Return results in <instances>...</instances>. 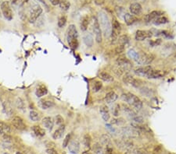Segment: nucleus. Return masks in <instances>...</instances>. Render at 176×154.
I'll return each mask as SVG.
<instances>
[{"label": "nucleus", "instance_id": "1", "mask_svg": "<svg viewBox=\"0 0 176 154\" xmlns=\"http://www.w3.org/2000/svg\"><path fill=\"white\" fill-rule=\"evenodd\" d=\"M68 44L72 49L75 50L78 47V30L76 26L71 24L68 29Z\"/></svg>", "mask_w": 176, "mask_h": 154}, {"label": "nucleus", "instance_id": "2", "mask_svg": "<svg viewBox=\"0 0 176 154\" xmlns=\"http://www.w3.org/2000/svg\"><path fill=\"white\" fill-rule=\"evenodd\" d=\"M122 99L127 102L129 105L132 107L134 109L137 111H139L142 108V102L138 97L132 94H123Z\"/></svg>", "mask_w": 176, "mask_h": 154}, {"label": "nucleus", "instance_id": "3", "mask_svg": "<svg viewBox=\"0 0 176 154\" xmlns=\"http://www.w3.org/2000/svg\"><path fill=\"white\" fill-rule=\"evenodd\" d=\"M100 16V23H101L102 27H103V30H104V33H105L106 36H110L111 34V31H112V28L110 26V20L108 19V16H107L106 13L103 12H100L99 13Z\"/></svg>", "mask_w": 176, "mask_h": 154}, {"label": "nucleus", "instance_id": "4", "mask_svg": "<svg viewBox=\"0 0 176 154\" xmlns=\"http://www.w3.org/2000/svg\"><path fill=\"white\" fill-rule=\"evenodd\" d=\"M42 12V9L39 5L36 4V5H33L31 7L30 12H29V16H28V20L31 23H35L40 15Z\"/></svg>", "mask_w": 176, "mask_h": 154}, {"label": "nucleus", "instance_id": "5", "mask_svg": "<svg viewBox=\"0 0 176 154\" xmlns=\"http://www.w3.org/2000/svg\"><path fill=\"white\" fill-rule=\"evenodd\" d=\"M0 8H1L2 13L6 20H9V21L12 20L13 18V12L12 9L10 7L9 2L7 1H4L1 3Z\"/></svg>", "mask_w": 176, "mask_h": 154}, {"label": "nucleus", "instance_id": "6", "mask_svg": "<svg viewBox=\"0 0 176 154\" xmlns=\"http://www.w3.org/2000/svg\"><path fill=\"white\" fill-rule=\"evenodd\" d=\"M140 132L138 129H136L133 126L129 127V126H126L122 128V134L124 137L126 139H135L138 138L139 136Z\"/></svg>", "mask_w": 176, "mask_h": 154}, {"label": "nucleus", "instance_id": "7", "mask_svg": "<svg viewBox=\"0 0 176 154\" xmlns=\"http://www.w3.org/2000/svg\"><path fill=\"white\" fill-rule=\"evenodd\" d=\"M12 124L14 126L15 128H16L19 131H24L26 129V124L24 121V119L20 116H14L12 118Z\"/></svg>", "mask_w": 176, "mask_h": 154}, {"label": "nucleus", "instance_id": "8", "mask_svg": "<svg viewBox=\"0 0 176 154\" xmlns=\"http://www.w3.org/2000/svg\"><path fill=\"white\" fill-rule=\"evenodd\" d=\"M153 59H154V56L151 54L150 55L149 54H139V57L136 60V62L140 65H148V64L151 63Z\"/></svg>", "mask_w": 176, "mask_h": 154}, {"label": "nucleus", "instance_id": "9", "mask_svg": "<svg viewBox=\"0 0 176 154\" xmlns=\"http://www.w3.org/2000/svg\"><path fill=\"white\" fill-rule=\"evenodd\" d=\"M93 31L96 34V40L98 43L102 42V31L100 25L96 17H93Z\"/></svg>", "mask_w": 176, "mask_h": 154}, {"label": "nucleus", "instance_id": "10", "mask_svg": "<svg viewBox=\"0 0 176 154\" xmlns=\"http://www.w3.org/2000/svg\"><path fill=\"white\" fill-rule=\"evenodd\" d=\"M153 33L149 30H137L135 34V40L139 41H142L147 38H150L153 36Z\"/></svg>", "mask_w": 176, "mask_h": 154}, {"label": "nucleus", "instance_id": "11", "mask_svg": "<svg viewBox=\"0 0 176 154\" xmlns=\"http://www.w3.org/2000/svg\"><path fill=\"white\" fill-rule=\"evenodd\" d=\"M11 127L9 124L3 121H0V134L2 136L4 135H9L11 133Z\"/></svg>", "mask_w": 176, "mask_h": 154}, {"label": "nucleus", "instance_id": "12", "mask_svg": "<svg viewBox=\"0 0 176 154\" xmlns=\"http://www.w3.org/2000/svg\"><path fill=\"white\" fill-rule=\"evenodd\" d=\"M163 76H164L163 71L155 70V69H151L149 70V73H148V74L146 75V77H147L148 79H159L163 77Z\"/></svg>", "mask_w": 176, "mask_h": 154}, {"label": "nucleus", "instance_id": "13", "mask_svg": "<svg viewBox=\"0 0 176 154\" xmlns=\"http://www.w3.org/2000/svg\"><path fill=\"white\" fill-rule=\"evenodd\" d=\"M129 10L131 12V13L133 15H139L142 12V5H140L138 2H135V3H132L130 5Z\"/></svg>", "mask_w": 176, "mask_h": 154}, {"label": "nucleus", "instance_id": "14", "mask_svg": "<svg viewBox=\"0 0 176 154\" xmlns=\"http://www.w3.org/2000/svg\"><path fill=\"white\" fill-rule=\"evenodd\" d=\"M116 62H117V66L124 69H128L131 66V62L126 58H119V59H117Z\"/></svg>", "mask_w": 176, "mask_h": 154}, {"label": "nucleus", "instance_id": "15", "mask_svg": "<svg viewBox=\"0 0 176 154\" xmlns=\"http://www.w3.org/2000/svg\"><path fill=\"white\" fill-rule=\"evenodd\" d=\"M38 105L43 110H47V109H50L55 106V104L52 101H49V100H41L39 101Z\"/></svg>", "mask_w": 176, "mask_h": 154}, {"label": "nucleus", "instance_id": "16", "mask_svg": "<svg viewBox=\"0 0 176 154\" xmlns=\"http://www.w3.org/2000/svg\"><path fill=\"white\" fill-rule=\"evenodd\" d=\"M42 121V125L46 129H48L50 132H51L52 130H53V128L54 125V121H53L52 118L45 117Z\"/></svg>", "mask_w": 176, "mask_h": 154}, {"label": "nucleus", "instance_id": "17", "mask_svg": "<svg viewBox=\"0 0 176 154\" xmlns=\"http://www.w3.org/2000/svg\"><path fill=\"white\" fill-rule=\"evenodd\" d=\"M47 94H48V90H47L46 86L41 84V85H39L38 87L36 88L35 95L37 98H42L43 96L46 95Z\"/></svg>", "mask_w": 176, "mask_h": 154}, {"label": "nucleus", "instance_id": "18", "mask_svg": "<svg viewBox=\"0 0 176 154\" xmlns=\"http://www.w3.org/2000/svg\"><path fill=\"white\" fill-rule=\"evenodd\" d=\"M64 132H65V125H61L59 126V128L54 132V133L53 134V138L54 139H61L63 137L64 134Z\"/></svg>", "mask_w": 176, "mask_h": 154}, {"label": "nucleus", "instance_id": "19", "mask_svg": "<svg viewBox=\"0 0 176 154\" xmlns=\"http://www.w3.org/2000/svg\"><path fill=\"white\" fill-rule=\"evenodd\" d=\"M160 15H161V12H160V11H152L151 12H149L147 15H146L145 20L147 23H149V22L153 21L156 18L160 16Z\"/></svg>", "mask_w": 176, "mask_h": 154}, {"label": "nucleus", "instance_id": "20", "mask_svg": "<svg viewBox=\"0 0 176 154\" xmlns=\"http://www.w3.org/2000/svg\"><path fill=\"white\" fill-rule=\"evenodd\" d=\"M128 139H123L121 140H119V142H117V146L118 147H121V149H126L127 150H128V149H132V143L128 141V140H127Z\"/></svg>", "mask_w": 176, "mask_h": 154}, {"label": "nucleus", "instance_id": "21", "mask_svg": "<svg viewBox=\"0 0 176 154\" xmlns=\"http://www.w3.org/2000/svg\"><path fill=\"white\" fill-rule=\"evenodd\" d=\"M2 105L3 108V111L6 114H7L8 115H12V107L10 105V103L8 100L6 99H2Z\"/></svg>", "mask_w": 176, "mask_h": 154}, {"label": "nucleus", "instance_id": "22", "mask_svg": "<svg viewBox=\"0 0 176 154\" xmlns=\"http://www.w3.org/2000/svg\"><path fill=\"white\" fill-rule=\"evenodd\" d=\"M152 69L150 66H144V67H141L135 70V73L139 76H146L149 72V70Z\"/></svg>", "mask_w": 176, "mask_h": 154}, {"label": "nucleus", "instance_id": "23", "mask_svg": "<svg viewBox=\"0 0 176 154\" xmlns=\"http://www.w3.org/2000/svg\"><path fill=\"white\" fill-rule=\"evenodd\" d=\"M100 115L102 116V118L105 121H109L110 118V111H109V109L107 106H103L100 108Z\"/></svg>", "mask_w": 176, "mask_h": 154}, {"label": "nucleus", "instance_id": "24", "mask_svg": "<svg viewBox=\"0 0 176 154\" xmlns=\"http://www.w3.org/2000/svg\"><path fill=\"white\" fill-rule=\"evenodd\" d=\"M32 130L34 132L35 135L38 137H43L46 135V131L44 128L39 125H34L32 127Z\"/></svg>", "mask_w": 176, "mask_h": 154}, {"label": "nucleus", "instance_id": "25", "mask_svg": "<svg viewBox=\"0 0 176 154\" xmlns=\"http://www.w3.org/2000/svg\"><path fill=\"white\" fill-rule=\"evenodd\" d=\"M117 99V95L114 91H110V92L107 93L105 97V101L107 104H112V103L115 102Z\"/></svg>", "mask_w": 176, "mask_h": 154}, {"label": "nucleus", "instance_id": "26", "mask_svg": "<svg viewBox=\"0 0 176 154\" xmlns=\"http://www.w3.org/2000/svg\"><path fill=\"white\" fill-rule=\"evenodd\" d=\"M124 20H125V23L128 26H131V25H132L134 23L136 22V18L133 15L130 14V13H125L124 15Z\"/></svg>", "mask_w": 176, "mask_h": 154}, {"label": "nucleus", "instance_id": "27", "mask_svg": "<svg viewBox=\"0 0 176 154\" xmlns=\"http://www.w3.org/2000/svg\"><path fill=\"white\" fill-rule=\"evenodd\" d=\"M89 18L87 15L84 16L81 19V23H80V27L81 30L82 31H86L88 29V26H89Z\"/></svg>", "mask_w": 176, "mask_h": 154}, {"label": "nucleus", "instance_id": "28", "mask_svg": "<svg viewBox=\"0 0 176 154\" xmlns=\"http://www.w3.org/2000/svg\"><path fill=\"white\" fill-rule=\"evenodd\" d=\"M69 145V149L71 152H73V153H78V152L79 151V142L77 141V140H74L72 142L70 143Z\"/></svg>", "mask_w": 176, "mask_h": 154}, {"label": "nucleus", "instance_id": "29", "mask_svg": "<svg viewBox=\"0 0 176 154\" xmlns=\"http://www.w3.org/2000/svg\"><path fill=\"white\" fill-rule=\"evenodd\" d=\"M99 76H100V78L104 82H112L113 80H114V77H113L112 76H110L109 73H106V72H102V73H100Z\"/></svg>", "mask_w": 176, "mask_h": 154}, {"label": "nucleus", "instance_id": "30", "mask_svg": "<svg viewBox=\"0 0 176 154\" xmlns=\"http://www.w3.org/2000/svg\"><path fill=\"white\" fill-rule=\"evenodd\" d=\"M83 40L85 44L87 45L88 47H92L93 44V37L90 34H86L84 35Z\"/></svg>", "mask_w": 176, "mask_h": 154}, {"label": "nucleus", "instance_id": "31", "mask_svg": "<svg viewBox=\"0 0 176 154\" xmlns=\"http://www.w3.org/2000/svg\"><path fill=\"white\" fill-rule=\"evenodd\" d=\"M59 5L63 11H68L71 6V3L68 0H60Z\"/></svg>", "mask_w": 176, "mask_h": 154}, {"label": "nucleus", "instance_id": "32", "mask_svg": "<svg viewBox=\"0 0 176 154\" xmlns=\"http://www.w3.org/2000/svg\"><path fill=\"white\" fill-rule=\"evenodd\" d=\"M29 118L32 121H35V122L38 121L40 120V115L35 111H31L30 113H29Z\"/></svg>", "mask_w": 176, "mask_h": 154}, {"label": "nucleus", "instance_id": "33", "mask_svg": "<svg viewBox=\"0 0 176 154\" xmlns=\"http://www.w3.org/2000/svg\"><path fill=\"white\" fill-rule=\"evenodd\" d=\"M168 22L167 18L165 16H158L157 18H156L153 21V23H154L155 25H161V24H164V23H167Z\"/></svg>", "mask_w": 176, "mask_h": 154}, {"label": "nucleus", "instance_id": "34", "mask_svg": "<svg viewBox=\"0 0 176 154\" xmlns=\"http://www.w3.org/2000/svg\"><path fill=\"white\" fill-rule=\"evenodd\" d=\"M135 79L134 78L133 76H131L130 74H125L123 77V81L124 83H127V84H130V85H132L133 84L134 81H135Z\"/></svg>", "mask_w": 176, "mask_h": 154}, {"label": "nucleus", "instance_id": "35", "mask_svg": "<svg viewBox=\"0 0 176 154\" xmlns=\"http://www.w3.org/2000/svg\"><path fill=\"white\" fill-rule=\"evenodd\" d=\"M16 108L20 111H24L25 110V102L24 100L20 98H18L16 101Z\"/></svg>", "mask_w": 176, "mask_h": 154}, {"label": "nucleus", "instance_id": "36", "mask_svg": "<svg viewBox=\"0 0 176 154\" xmlns=\"http://www.w3.org/2000/svg\"><path fill=\"white\" fill-rule=\"evenodd\" d=\"M67 23V17L65 16H61L59 17L58 22H57V25L60 28L64 27Z\"/></svg>", "mask_w": 176, "mask_h": 154}, {"label": "nucleus", "instance_id": "37", "mask_svg": "<svg viewBox=\"0 0 176 154\" xmlns=\"http://www.w3.org/2000/svg\"><path fill=\"white\" fill-rule=\"evenodd\" d=\"M128 55L131 59H132L133 60H135L136 62V60L138 59V57H139V53L136 52L134 49H130L128 51Z\"/></svg>", "mask_w": 176, "mask_h": 154}, {"label": "nucleus", "instance_id": "38", "mask_svg": "<svg viewBox=\"0 0 176 154\" xmlns=\"http://www.w3.org/2000/svg\"><path fill=\"white\" fill-rule=\"evenodd\" d=\"M84 145H85V146L86 147V148H88V149H89L90 148V145H91V137L89 135H86L85 136H84Z\"/></svg>", "mask_w": 176, "mask_h": 154}, {"label": "nucleus", "instance_id": "39", "mask_svg": "<svg viewBox=\"0 0 176 154\" xmlns=\"http://www.w3.org/2000/svg\"><path fill=\"white\" fill-rule=\"evenodd\" d=\"M117 40H118V43H119L120 44H121V45H125L126 44H128V41H129L128 36L126 35L121 36Z\"/></svg>", "mask_w": 176, "mask_h": 154}, {"label": "nucleus", "instance_id": "40", "mask_svg": "<svg viewBox=\"0 0 176 154\" xmlns=\"http://www.w3.org/2000/svg\"><path fill=\"white\" fill-rule=\"evenodd\" d=\"M101 142H102V144H103V145L108 146V145H110V137H109L107 135H103V136H102V138H101Z\"/></svg>", "mask_w": 176, "mask_h": 154}, {"label": "nucleus", "instance_id": "41", "mask_svg": "<svg viewBox=\"0 0 176 154\" xmlns=\"http://www.w3.org/2000/svg\"><path fill=\"white\" fill-rule=\"evenodd\" d=\"M71 134H68L66 135L65 139H64V142H63V147H64V148H65V147H67L68 145H69L70 140H71Z\"/></svg>", "mask_w": 176, "mask_h": 154}, {"label": "nucleus", "instance_id": "42", "mask_svg": "<svg viewBox=\"0 0 176 154\" xmlns=\"http://www.w3.org/2000/svg\"><path fill=\"white\" fill-rule=\"evenodd\" d=\"M102 86L103 85H102L101 82L96 81V83H95L94 86H93V91H94V92H98V91L101 89Z\"/></svg>", "mask_w": 176, "mask_h": 154}, {"label": "nucleus", "instance_id": "43", "mask_svg": "<svg viewBox=\"0 0 176 154\" xmlns=\"http://www.w3.org/2000/svg\"><path fill=\"white\" fill-rule=\"evenodd\" d=\"M94 153L95 154H103V148L100 146V145H98L96 144L94 146Z\"/></svg>", "mask_w": 176, "mask_h": 154}, {"label": "nucleus", "instance_id": "44", "mask_svg": "<svg viewBox=\"0 0 176 154\" xmlns=\"http://www.w3.org/2000/svg\"><path fill=\"white\" fill-rule=\"evenodd\" d=\"M64 118L61 115H57V117H56V123L57 125H58L59 126L61 125H64Z\"/></svg>", "mask_w": 176, "mask_h": 154}, {"label": "nucleus", "instance_id": "45", "mask_svg": "<svg viewBox=\"0 0 176 154\" xmlns=\"http://www.w3.org/2000/svg\"><path fill=\"white\" fill-rule=\"evenodd\" d=\"M125 154H142V152H140L138 149H130L126 151Z\"/></svg>", "mask_w": 176, "mask_h": 154}, {"label": "nucleus", "instance_id": "46", "mask_svg": "<svg viewBox=\"0 0 176 154\" xmlns=\"http://www.w3.org/2000/svg\"><path fill=\"white\" fill-rule=\"evenodd\" d=\"M124 51H125V45H121V44H119L115 49V51L117 54L122 53Z\"/></svg>", "mask_w": 176, "mask_h": 154}, {"label": "nucleus", "instance_id": "47", "mask_svg": "<svg viewBox=\"0 0 176 154\" xmlns=\"http://www.w3.org/2000/svg\"><path fill=\"white\" fill-rule=\"evenodd\" d=\"M112 112L114 116H117L119 113V105H115L112 109Z\"/></svg>", "mask_w": 176, "mask_h": 154}, {"label": "nucleus", "instance_id": "48", "mask_svg": "<svg viewBox=\"0 0 176 154\" xmlns=\"http://www.w3.org/2000/svg\"><path fill=\"white\" fill-rule=\"evenodd\" d=\"M47 153L48 154H59L58 152H57V151L55 150L54 149H53V148H50V149H48L46 150Z\"/></svg>", "mask_w": 176, "mask_h": 154}, {"label": "nucleus", "instance_id": "49", "mask_svg": "<svg viewBox=\"0 0 176 154\" xmlns=\"http://www.w3.org/2000/svg\"><path fill=\"white\" fill-rule=\"evenodd\" d=\"M94 1L95 3L96 4V5H103V3H104V2H105V0H93Z\"/></svg>", "mask_w": 176, "mask_h": 154}, {"label": "nucleus", "instance_id": "50", "mask_svg": "<svg viewBox=\"0 0 176 154\" xmlns=\"http://www.w3.org/2000/svg\"><path fill=\"white\" fill-rule=\"evenodd\" d=\"M50 1L53 5H59V2H60V0H50Z\"/></svg>", "mask_w": 176, "mask_h": 154}, {"label": "nucleus", "instance_id": "51", "mask_svg": "<svg viewBox=\"0 0 176 154\" xmlns=\"http://www.w3.org/2000/svg\"><path fill=\"white\" fill-rule=\"evenodd\" d=\"M119 121H121V123H122V124H123V123H124V122H125V121H123L122 118H120ZM113 123H116V124H117V125H120V124H121V123H120V121H118V120H114V122H113Z\"/></svg>", "mask_w": 176, "mask_h": 154}, {"label": "nucleus", "instance_id": "52", "mask_svg": "<svg viewBox=\"0 0 176 154\" xmlns=\"http://www.w3.org/2000/svg\"><path fill=\"white\" fill-rule=\"evenodd\" d=\"M82 154H89V152H88V151H85V152H83V153Z\"/></svg>", "mask_w": 176, "mask_h": 154}, {"label": "nucleus", "instance_id": "53", "mask_svg": "<svg viewBox=\"0 0 176 154\" xmlns=\"http://www.w3.org/2000/svg\"><path fill=\"white\" fill-rule=\"evenodd\" d=\"M12 1H13V2H17L18 0H12Z\"/></svg>", "mask_w": 176, "mask_h": 154}, {"label": "nucleus", "instance_id": "54", "mask_svg": "<svg viewBox=\"0 0 176 154\" xmlns=\"http://www.w3.org/2000/svg\"><path fill=\"white\" fill-rule=\"evenodd\" d=\"M16 154H22V153H21V152H16Z\"/></svg>", "mask_w": 176, "mask_h": 154}]
</instances>
